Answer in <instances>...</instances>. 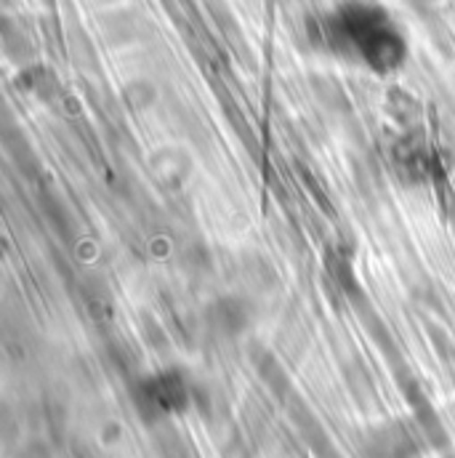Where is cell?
<instances>
[{
	"label": "cell",
	"instance_id": "1",
	"mask_svg": "<svg viewBox=\"0 0 455 458\" xmlns=\"http://www.w3.org/2000/svg\"><path fill=\"white\" fill-rule=\"evenodd\" d=\"M136 400L141 405V411L152 419L165 416V413H179L190 405V386L184 381L181 373L176 370H165L157 376H149L141 381Z\"/></svg>",
	"mask_w": 455,
	"mask_h": 458
},
{
	"label": "cell",
	"instance_id": "3",
	"mask_svg": "<svg viewBox=\"0 0 455 458\" xmlns=\"http://www.w3.org/2000/svg\"><path fill=\"white\" fill-rule=\"evenodd\" d=\"M248 323V315L237 301H224L214 310V326L224 334H240Z\"/></svg>",
	"mask_w": 455,
	"mask_h": 458
},
{
	"label": "cell",
	"instance_id": "2",
	"mask_svg": "<svg viewBox=\"0 0 455 458\" xmlns=\"http://www.w3.org/2000/svg\"><path fill=\"white\" fill-rule=\"evenodd\" d=\"M359 454L362 458H418V445L405 424L389 421L362 435Z\"/></svg>",
	"mask_w": 455,
	"mask_h": 458
}]
</instances>
